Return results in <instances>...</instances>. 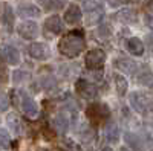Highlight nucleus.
<instances>
[{
  "label": "nucleus",
  "mask_w": 153,
  "mask_h": 151,
  "mask_svg": "<svg viewBox=\"0 0 153 151\" xmlns=\"http://www.w3.org/2000/svg\"><path fill=\"white\" fill-rule=\"evenodd\" d=\"M86 47L84 37L80 32H69L66 34L58 43V50L61 55H65L68 58H75L78 57Z\"/></svg>",
  "instance_id": "f257e3e1"
},
{
  "label": "nucleus",
  "mask_w": 153,
  "mask_h": 151,
  "mask_svg": "<svg viewBox=\"0 0 153 151\" xmlns=\"http://www.w3.org/2000/svg\"><path fill=\"white\" fill-rule=\"evenodd\" d=\"M130 104L138 113H143V115H147V113L153 111V98L149 93H143V92L132 93Z\"/></svg>",
  "instance_id": "f03ea898"
},
{
  "label": "nucleus",
  "mask_w": 153,
  "mask_h": 151,
  "mask_svg": "<svg viewBox=\"0 0 153 151\" xmlns=\"http://www.w3.org/2000/svg\"><path fill=\"white\" fill-rule=\"evenodd\" d=\"M106 61V54L101 49H92L86 55V67L89 70H98L103 67Z\"/></svg>",
  "instance_id": "7ed1b4c3"
},
{
  "label": "nucleus",
  "mask_w": 153,
  "mask_h": 151,
  "mask_svg": "<svg viewBox=\"0 0 153 151\" xmlns=\"http://www.w3.org/2000/svg\"><path fill=\"white\" fill-rule=\"evenodd\" d=\"M17 32L25 40H35L38 37V26L31 20H25L17 26Z\"/></svg>",
  "instance_id": "20e7f679"
},
{
  "label": "nucleus",
  "mask_w": 153,
  "mask_h": 151,
  "mask_svg": "<svg viewBox=\"0 0 153 151\" xmlns=\"http://www.w3.org/2000/svg\"><path fill=\"white\" fill-rule=\"evenodd\" d=\"M0 60L5 61L6 64L11 66H17L20 63V54L16 47H12L9 44H3L0 47Z\"/></svg>",
  "instance_id": "39448f33"
},
{
  "label": "nucleus",
  "mask_w": 153,
  "mask_h": 151,
  "mask_svg": "<svg viewBox=\"0 0 153 151\" xmlns=\"http://www.w3.org/2000/svg\"><path fill=\"white\" fill-rule=\"evenodd\" d=\"M75 89H76V92H78V95L81 98H84V99H94L97 96V93H98L97 87L92 82L86 81V80H78L76 81Z\"/></svg>",
  "instance_id": "423d86ee"
},
{
  "label": "nucleus",
  "mask_w": 153,
  "mask_h": 151,
  "mask_svg": "<svg viewBox=\"0 0 153 151\" xmlns=\"http://www.w3.org/2000/svg\"><path fill=\"white\" fill-rule=\"evenodd\" d=\"M20 105H22V110L23 113L26 115L28 118L31 119H35L38 116V108H37V104L32 98H29L28 95H22V99H20Z\"/></svg>",
  "instance_id": "0eeeda50"
},
{
  "label": "nucleus",
  "mask_w": 153,
  "mask_h": 151,
  "mask_svg": "<svg viewBox=\"0 0 153 151\" xmlns=\"http://www.w3.org/2000/svg\"><path fill=\"white\" fill-rule=\"evenodd\" d=\"M29 55L35 60H40V61H45L49 58L51 55V50L49 47L45 44V43H32L29 46Z\"/></svg>",
  "instance_id": "6e6552de"
},
{
  "label": "nucleus",
  "mask_w": 153,
  "mask_h": 151,
  "mask_svg": "<svg viewBox=\"0 0 153 151\" xmlns=\"http://www.w3.org/2000/svg\"><path fill=\"white\" fill-rule=\"evenodd\" d=\"M45 31L49 34V35H57L63 31V23H61V18L58 15H51L46 18L45 21Z\"/></svg>",
  "instance_id": "1a4fd4ad"
},
{
  "label": "nucleus",
  "mask_w": 153,
  "mask_h": 151,
  "mask_svg": "<svg viewBox=\"0 0 153 151\" xmlns=\"http://www.w3.org/2000/svg\"><path fill=\"white\" fill-rule=\"evenodd\" d=\"M87 116L94 119V121H100L109 116V108L104 104H92L87 108Z\"/></svg>",
  "instance_id": "9d476101"
},
{
  "label": "nucleus",
  "mask_w": 153,
  "mask_h": 151,
  "mask_svg": "<svg viewBox=\"0 0 153 151\" xmlns=\"http://www.w3.org/2000/svg\"><path fill=\"white\" fill-rule=\"evenodd\" d=\"M83 17L81 8L78 5H69V8L65 11V21L68 24H76Z\"/></svg>",
  "instance_id": "9b49d317"
},
{
  "label": "nucleus",
  "mask_w": 153,
  "mask_h": 151,
  "mask_svg": "<svg viewBox=\"0 0 153 151\" xmlns=\"http://www.w3.org/2000/svg\"><path fill=\"white\" fill-rule=\"evenodd\" d=\"M17 12H19L20 17H38L42 11H40V8H37L32 3H22L19 6Z\"/></svg>",
  "instance_id": "f8f14e48"
},
{
  "label": "nucleus",
  "mask_w": 153,
  "mask_h": 151,
  "mask_svg": "<svg viewBox=\"0 0 153 151\" xmlns=\"http://www.w3.org/2000/svg\"><path fill=\"white\" fill-rule=\"evenodd\" d=\"M127 50L132 54V55H136V57H141L144 54V44L143 41L136 38V37H132V38L127 40Z\"/></svg>",
  "instance_id": "ddd939ff"
},
{
  "label": "nucleus",
  "mask_w": 153,
  "mask_h": 151,
  "mask_svg": "<svg viewBox=\"0 0 153 151\" xmlns=\"http://www.w3.org/2000/svg\"><path fill=\"white\" fill-rule=\"evenodd\" d=\"M115 66H117V69H120V70H123L126 73H129V75L135 73V70L138 67L136 63L129 60V58H120V60H117V61H115Z\"/></svg>",
  "instance_id": "4468645a"
},
{
  "label": "nucleus",
  "mask_w": 153,
  "mask_h": 151,
  "mask_svg": "<svg viewBox=\"0 0 153 151\" xmlns=\"http://www.w3.org/2000/svg\"><path fill=\"white\" fill-rule=\"evenodd\" d=\"M54 127L58 133H66L69 128V118L65 113H57L54 118Z\"/></svg>",
  "instance_id": "2eb2a0df"
},
{
  "label": "nucleus",
  "mask_w": 153,
  "mask_h": 151,
  "mask_svg": "<svg viewBox=\"0 0 153 151\" xmlns=\"http://www.w3.org/2000/svg\"><path fill=\"white\" fill-rule=\"evenodd\" d=\"M115 18H117L118 21H121V23H126V24L135 23L136 21V12L133 9H123V11L118 12V14H115Z\"/></svg>",
  "instance_id": "dca6fc26"
},
{
  "label": "nucleus",
  "mask_w": 153,
  "mask_h": 151,
  "mask_svg": "<svg viewBox=\"0 0 153 151\" xmlns=\"http://www.w3.org/2000/svg\"><path fill=\"white\" fill-rule=\"evenodd\" d=\"M115 85H117V92L120 96H124L126 92H127V87H129V82H127V80L123 77V75H115Z\"/></svg>",
  "instance_id": "f3484780"
},
{
  "label": "nucleus",
  "mask_w": 153,
  "mask_h": 151,
  "mask_svg": "<svg viewBox=\"0 0 153 151\" xmlns=\"http://www.w3.org/2000/svg\"><path fill=\"white\" fill-rule=\"evenodd\" d=\"M136 81H138L139 84H143V85H153V73H152L150 70L144 69L141 73L138 75Z\"/></svg>",
  "instance_id": "a211bd4d"
},
{
  "label": "nucleus",
  "mask_w": 153,
  "mask_h": 151,
  "mask_svg": "<svg viewBox=\"0 0 153 151\" xmlns=\"http://www.w3.org/2000/svg\"><path fill=\"white\" fill-rule=\"evenodd\" d=\"M106 137H107V141H110V142H117L118 141L120 130H118V127L115 124H109L106 127Z\"/></svg>",
  "instance_id": "6ab92c4d"
},
{
  "label": "nucleus",
  "mask_w": 153,
  "mask_h": 151,
  "mask_svg": "<svg viewBox=\"0 0 153 151\" xmlns=\"http://www.w3.org/2000/svg\"><path fill=\"white\" fill-rule=\"evenodd\" d=\"M3 24L6 26L8 32L12 31V24H14V14H12L11 6H5V15H3Z\"/></svg>",
  "instance_id": "aec40b11"
},
{
  "label": "nucleus",
  "mask_w": 153,
  "mask_h": 151,
  "mask_svg": "<svg viewBox=\"0 0 153 151\" xmlns=\"http://www.w3.org/2000/svg\"><path fill=\"white\" fill-rule=\"evenodd\" d=\"M126 142L129 144L132 148H135L136 151H141V139L136 136V134H133V133H126Z\"/></svg>",
  "instance_id": "412c9836"
},
{
  "label": "nucleus",
  "mask_w": 153,
  "mask_h": 151,
  "mask_svg": "<svg viewBox=\"0 0 153 151\" xmlns=\"http://www.w3.org/2000/svg\"><path fill=\"white\" fill-rule=\"evenodd\" d=\"M8 125L11 127V130L14 131V133H17V134L22 131V122H20L19 116H17V115H14V113L8 116Z\"/></svg>",
  "instance_id": "4be33fe9"
},
{
  "label": "nucleus",
  "mask_w": 153,
  "mask_h": 151,
  "mask_svg": "<svg viewBox=\"0 0 153 151\" xmlns=\"http://www.w3.org/2000/svg\"><path fill=\"white\" fill-rule=\"evenodd\" d=\"M84 8L87 12L103 9V0H84Z\"/></svg>",
  "instance_id": "5701e85b"
},
{
  "label": "nucleus",
  "mask_w": 153,
  "mask_h": 151,
  "mask_svg": "<svg viewBox=\"0 0 153 151\" xmlns=\"http://www.w3.org/2000/svg\"><path fill=\"white\" fill-rule=\"evenodd\" d=\"M11 137L6 131H0V150H9Z\"/></svg>",
  "instance_id": "b1692460"
},
{
  "label": "nucleus",
  "mask_w": 153,
  "mask_h": 151,
  "mask_svg": "<svg viewBox=\"0 0 153 151\" xmlns=\"http://www.w3.org/2000/svg\"><path fill=\"white\" fill-rule=\"evenodd\" d=\"M101 17H103V9H100V11H94V12H89L87 23H89V24H94V23L100 21V20H101Z\"/></svg>",
  "instance_id": "393cba45"
},
{
  "label": "nucleus",
  "mask_w": 153,
  "mask_h": 151,
  "mask_svg": "<svg viewBox=\"0 0 153 151\" xmlns=\"http://www.w3.org/2000/svg\"><path fill=\"white\" fill-rule=\"evenodd\" d=\"M9 107V98L6 93L0 92V110H6Z\"/></svg>",
  "instance_id": "a878e982"
},
{
  "label": "nucleus",
  "mask_w": 153,
  "mask_h": 151,
  "mask_svg": "<svg viewBox=\"0 0 153 151\" xmlns=\"http://www.w3.org/2000/svg\"><path fill=\"white\" fill-rule=\"evenodd\" d=\"M26 78H29V77H28V75L25 73V72H20V70H17V72L14 73V81H16V82H23V81L26 80Z\"/></svg>",
  "instance_id": "bb28decb"
},
{
  "label": "nucleus",
  "mask_w": 153,
  "mask_h": 151,
  "mask_svg": "<svg viewBox=\"0 0 153 151\" xmlns=\"http://www.w3.org/2000/svg\"><path fill=\"white\" fill-rule=\"evenodd\" d=\"M130 0H107V3L112 6V8H118L121 5H127Z\"/></svg>",
  "instance_id": "cd10ccee"
},
{
  "label": "nucleus",
  "mask_w": 153,
  "mask_h": 151,
  "mask_svg": "<svg viewBox=\"0 0 153 151\" xmlns=\"http://www.w3.org/2000/svg\"><path fill=\"white\" fill-rule=\"evenodd\" d=\"M146 23H147V26L150 29H153V14H150V15L146 17Z\"/></svg>",
  "instance_id": "c85d7f7f"
},
{
  "label": "nucleus",
  "mask_w": 153,
  "mask_h": 151,
  "mask_svg": "<svg viewBox=\"0 0 153 151\" xmlns=\"http://www.w3.org/2000/svg\"><path fill=\"white\" fill-rule=\"evenodd\" d=\"M138 2H139V3H143V5H147L150 0H138Z\"/></svg>",
  "instance_id": "c756f323"
},
{
  "label": "nucleus",
  "mask_w": 153,
  "mask_h": 151,
  "mask_svg": "<svg viewBox=\"0 0 153 151\" xmlns=\"http://www.w3.org/2000/svg\"><path fill=\"white\" fill-rule=\"evenodd\" d=\"M103 151H113V150H112V148H109V147H107V148H104V150H103Z\"/></svg>",
  "instance_id": "7c9ffc66"
},
{
  "label": "nucleus",
  "mask_w": 153,
  "mask_h": 151,
  "mask_svg": "<svg viewBox=\"0 0 153 151\" xmlns=\"http://www.w3.org/2000/svg\"><path fill=\"white\" fill-rule=\"evenodd\" d=\"M120 151H129V150H127V148H121Z\"/></svg>",
  "instance_id": "2f4dec72"
}]
</instances>
